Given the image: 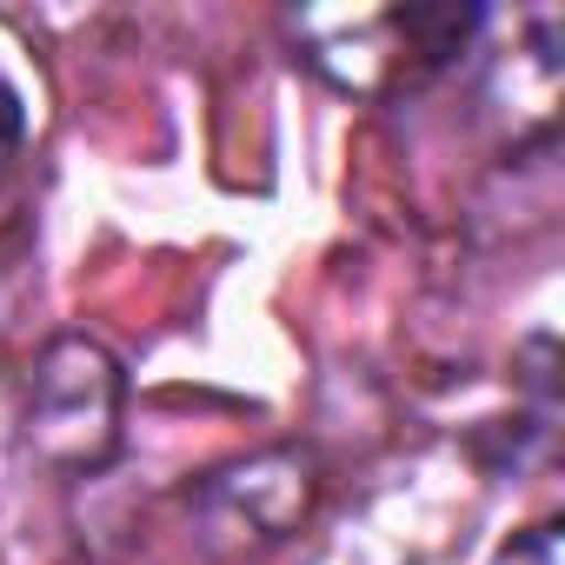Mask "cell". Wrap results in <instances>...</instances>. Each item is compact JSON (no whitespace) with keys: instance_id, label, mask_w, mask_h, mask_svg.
<instances>
[{"instance_id":"3957f363","label":"cell","mask_w":565,"mask_h":565,"mask_svg":"<svg viewBox=\"0 0 565 565\" xmlns=\"http://www.w3.org/2000/svg\"><path fill=\"white\" fill-rule=\"evenodd\" d=\"M21 134H28V107H21V94L8 81H0V167L21 153Z\"/></svg>"},{"instance_id":"7a4b0ae2","label":"cell","mask_w":565,"mask_h":565,"mask_svg":"<svg viewBox=\"0 0 565 565\" xmlns=\"http://www.w3.org/2000/svg\"><path fill=\"white\" fill-rule=\"evenodd\" d=\"M492 565H565V558H558V525H525Z\"/></svg>"},{"instance_id":"6da1fadb","label":"cell","mask_w":565,"mask_h":565,"mask_svg":"<svg viewBox=\"0 0 565 565\" xmlns=\"http://www.w3.org/2000/svg\"><path fill=\"white\" fill-rule=\"evenodd\" d=\"M120 433V366L94 340H54L28 386V446L54 466H100Z\"/></svg>"}]
</instances>
